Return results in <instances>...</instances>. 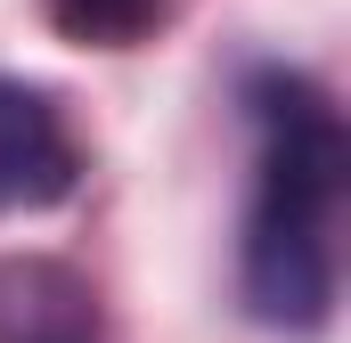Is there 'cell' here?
Returning <instances> with one entry per match:
<instances>
[{
  "label": "cell",
  "mask_w": 351,
  "mask_h": 343,
  "mask_svg": "<svg viewBox=\"0 0 351 343\" xmlns=\"http://www.w3.org/2000/svg\"><path fill=\"white\" fill-rule=\"evenodd\" d=\"M237 106L254 131L237 303L269 335H319L335 319V278H343V180H351L343 106L302 66H278V58H254L237 74Z\"/></svg>",
  "instance_id": "cell-1"
},
{
  "label": "cell",
  "mask_w": 351,
  "mask_h": 343,
  "mask_svg": "<svg viewBox=\"0 0 351 343\" xmlns=\"http://www.w3.org/2000/svg\"><path fill=\"white\" fill-rule=\"evenodd\" d=\"M82 139H74V115L49 82H25V74H0V221L8 213H49L82 188Z\"/></svg>",
  "instance_id": "cell-2"
},
{
  "label": "cell",
  "mask_w": 351,
  "mask_h": 343,
  "mask_svg": "<svg viewBox=\"0 0 351 343\" xmlns=\"http://www.w3.org/2000/svg\"><path fill=\"white\" fill-rule=\"evenodd\" d=\"M0 343H106V303L58 254H0Z\"/></svg>",
  "instance_id": "cell-3"
},
{
  "label": "cell",
  "mask_w": 351,
  "mask_h": 343,
  "mask_svg": "<svg viewBox=\"0 0 351 343\" xmlns=\"http://www.w3.org/2000/svg\"><path fill=\"white\" fill-rule=\"evenodd\" d=\"M180 0H41L49 33L74 41V49H139L172 25Z\"/></svg>",
  "instance_id": "cell-4"
}]
</instances>
